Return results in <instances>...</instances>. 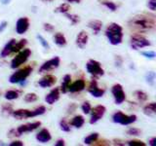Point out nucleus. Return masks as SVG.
I'll list each match as a JSON object with an SVG mask.
<instances>
[{
    "instance_id": "obj_49",
    "label": "nucleus",
    "mask_w": 156,
    "mask_h": 146,
    "mask_svg": "<svg viewBox=\"0 0 156 146\" xmlns=\"http://www.w3.org/2000/svg\"><path fill=\"white\" fill-rule=\"evenodd\" d=\"M67 2H70V3H79L81 0H66Z\"/></svg>"
},
{
    "instance_id": "obj_33",
    "label": "nucleus",
    "mask_w": 156,
    "mask_h": 146,
    "mask_svg": "<svg viewBox=\"0 0 156 146\" xmlns=\"http://www.w3.org/2000/svg\"><path fill=\"white\" fill-rule=\"evenodd\" d=\"M24 100H26L27 102L36 101L37 100V96L35 94H33V92H31V94H27V95H26V96H24Z\"/></svg>"
},
{
    "instance_id": "obj_11",
    "label": "nucleus",
    "mask_w": 156,
    "mask_h": 146,
    "mask_svg": "<svg viewBox=\"0 0 156 146\" xmlns=\"http://www.w3.org/2000/svg\"><path fill=\"white\" fill-rule=\"evenodd\" d=\"M91 111H92V116H91V119H90V123L95 124L98 121H100L102 118V116L105 115L106 109L104 105H98L93 110L91 109Z\"/></svg>"
},
{
    "instance_id": "obj_50",
    "label": "nucleus",
    "mask_w": 156,
    "mask_h": 146,
    "mask_svg": "<svg viewBox=\"0 0 156 146\" xmlns=\"http://www.w3.org/2000/svg\"><path fill=\"white\" fill-rule=\"evenodd\" d=\"M10 1H11V0H1V2H2V4H9L10 3Z\"/></svg>"
},
{
    "instance_id": "obj_36",
    "label": "nucleus",
    "mask_w": 156,
    "mask_h": 146,
    "mask_svg": "<svg viewBox=\"0 0 156 146\" xmlns=\"http://www.w3.org/2000/svg\"><path fill=\"white\" fill-rule=\"evenodd\" d=\"M102 4H104L107 9H109L110 11H112V12L116 11V9H117V6H116V5H115L114 3H112V2H109V1H105V2H102Z\"/></svg>"
},
{
    "instance_id": "obj_24",
    "label": "nucleus",
    "mask_w": 156,
    "mask_h": 146,
    "mask_svg": "<svg viewBox=\"0 0 156 146\" xmlns=\"http://www.w3.org/2000/svg\"><path fill=\"white\" fill-rule=\"evenodd\" d=\"M70 82H71V76L69 74H66L65 77H63L62 87H61V90L63 94H66V92L68 91V87L70 85Z\"/></svg>"
},
{
    "instance_id": "obj_39",
    "label": "nucleus",
    "mask_w": 156,
    "mask_h": 146,
    "mask_svg": "<svg viewBox=\"0 0 156 146\" xmlns=\"http://www.w3.org/2000/svg\"><path fill=\"white\" fill-rule=\"evenodd\" d=\"M127 134H128L129 135H140V130L139 129H136V128H131L127 130Z\"/></svg>"
},
{
    "instance_id": "obj_45",
    "label": "nucleus",
    "mask_w": 156,
    "mask_h": 146,
    "mask_svg": "<svg viewBox=\"0 0 156 146\" xmlns=\"http://www.w3.org/2000/svg\"><path fill=\"white\" fill-rule=\"evenodd\" d=\"M6 27H7V23L6 22H2L1 23H0V32H2Z\"/></svg>"
},
{
    "instance_id": "obj_18",
    "label": "nucleus",
    "mask_w": 156,
    "mask_h": 146,
    "mask_svg": "<svg viewBox=\"0 0 156 146\" xmlns=\"http://www.w3.org/2000/svg\"><path fill=\"white\" fill-rule=\"evenodd\" d=\"M85 81L83 79H79L75 81L73 84L69 85L68 87V91H70L71 92H81L84 90L85 88Z\"/></svg>"
},
{
    "instance_id": "obj_4",
    "label": "nucleus",
    "mask_w": 156,
    "mask_h": 146,
    "mask_svg": "<svg viewBox=\"0 0 156 146\" xmlns=\"http://www.w3.org/2000/svg\"><path fill=\"white\" fill-rule=\"evenodd\" d=\"M32 71V68L30 66H26L22 68V69L18 70L17 72H15L14 74L11 75L10 77V83H12V84H16V83H21L23 81H24L27 79V78L30 75V73Z\"/></svg>"
},
{
    "instance_id": "obj_44",
    "label": "nucleus",
    "mask_w": 156,
    "mask_h": 146,
    "mask_svg": "<svg viewBox=\"0 0 156 146\" xmlns=\"http://www.w3.org/2000/svg\"><path fill=\"white\" fill-rule=\"evenodd\" d=\"M8 136L9 137H12V136H20L19 134L17 133V130H11L8 133Z\"/></svg>"
},
{
    "instance_id": "obj_6",
    "label": "nucleus",
    "mask_w": 156,
    "mask_h": 146,
    "mask_svg": "<svg viewBox=\"0 0 156 146\" xmlns=\"http://www.w3.org/2000/svg\"><path fill=\"white\" fill-rule=\"evenodd\" d=\"M151 45V43L146 38L140 35H134L131 37L130 40V46L133 50H139V49L148 47Z\"/></svg>"
},
{
    "instance_id": "obj_17",
    "label": "nucleus",
    "mask_w": 156,
    "mask_h": 146,
    "mask_svg": "<svg viewBox=\"0 0 156 146\" xmlns=\"http://www.w3.org/2000/svg\"><path fill=\"white\" fill-rule=\"evenodd\" d=\"M51 138H52V136L50 134V131L46 129L41 130L36 134V139L41 143H46V142H48V141H50Z\"/></svg>"
},
{
    "instance_id": "obj_3",
    "label": "nucleus",
    "mask_w": 156,
    "mask_h": 146,
    "mask_svg": "<svg viewBox=\"0 0 156 146\" xmlns=\"http://www.w3.org/2000/svg\"><path fill=\"white\" fill-rule=\"evenodd\" d=\"M46 108L44 106H39L34 110H27V109H19L12 112L13 117H15L18 120H23L27 118H30V117L39 116L45 113Z\"/></svg>"
},
{
    "instance_id": "obj_21",
    "label": "nucleus",
    "mask_w": 156,
    "mask_h": 146,
    "mask_svg": "<svg viewBox=\"0 0 156 146\" xmlns=\"http://www.w3.org/2000/svg\"><path fill=\"white\" fill-rule=\"evenodd\" d=\"M144 112L145 115L153 116L156 113V103L155 102H151V103H148L147 105H145L144 108Z\"/></svg>"
},
{
    "instance_id": "obj_14",
    "label": "nucleus",
    "mask_w": 156,
    "mask_h": 146,
    "mask_svg": "<svg viewBox=\"0 0 156 146\" xmlns=\"http://www.w3.org/2000/svg\"><path fill=\"white\" fill-rule=\"evenodd\" d=\"M29 27V21L27 18H21L18 19L16 30L19 34H23Z\"/></svg>"
},
{
    "instance_id": "obj_48",
    "label": "nucleus",
    "mask_w": 156,
    "mask_h": 146,
    "mask_svg": "<svg viewBox=\"0 0 156 146\" xmlns=\"http://www.w3.org/2000/svg\"><path fill=\"white\" fill-rule=\"evenodd\" d=\"M149 144H150L151 146L156 145V137H152V138H151L150 141H149Z\"/></svg>"
},
{
    "instance_id": "obj_7",
    "label": "nucleus",
    "mask_w": 156,
    "mask_h": 146,
    "mask_svg": "<svg viewBox=\"0 0 156 146\" xmlns=\"http://www.w3.org/2000/svg\"><path fill=\"white\" fill-rule=\"evenodd\" d=\"M31 54V51L29 49H24L23 51L21 53H19V55L15 57L12 61H11V67L12 68H17L20 65H22L23 62H26L27 61V58L29 57Z\"/></svg>"
},
{
    "instance_id": "obj_25",
    "label": "nucleus",
    "mask_w": 156,
    "mask_h": 146,
    "mask_svg": "<svg viewBox=\"0 0 156 146\" xmlns=\"http://www.w3.org/2000/svg\"><path fill=\"white\" fill-rule=\"evenodd\" d=\"M89 27L93 29V31L95 32V34H98L100 31H101V29L102 27V23L100 22V21H92L89 23Z\"/></svg>"
},
{
    "instance_id": "obj_41",
    "label": "nucleus",
    "mask_w": 156,
    "mask_h": 146,
    "mask_svg": "<svg viewBox=\"0 0 156 146\" xmlns=\"http://www.w3.org/2000/svg\"><path fill=\"white\" fill-rule=\"evenodd\" d=\"M143 54V56H144L145 57H147V58H154L155 57V53L154 52H143L141 53Z\"/></svg>"
},
{
    "instance_id": "obj_12",
    "label": "nucleus",
    "mask_w": 156,
    "mask_h": 146,
    "mask_svg": "<svg viewBox=\"0 0 156 146\" xmlns=\"http://www.w3.org/2000/svg\"><path fill=\"white\" fill-rule=\"evenodd\" d=\"M40 126H41L40 122H34V123H29V124L20 126L16 130H17V133L19 134V135H21L23 133H29V131H32L34 130H36Z\"/></svg>"
},
{
    "instance_id": "obj_2",
    "label": "nucleus",
    "mask_w": 156,
    "mask_h": 146,
    "mask_svg": "<svg viewBox=\"0 0 156 146\" xmlns=\"http://www.w3.org/2000/svg\"><path fill=\"white\" fill-rule=\"evenodd\" d=\"M105 36L112 45H118V44H120L122 42V39H123V32H122L121 26H119L118 23H111L106 27Z\"/></svg>"
},
{
    "instance_id": "obj_37",
    "label": "nucleus",
    "mask_w": 156,
    "mask_h": 146,
    "mask_svg": "<svg viewBox=\"0 0 156 146\" xmlns=\"http://www.w3.org/2000/svg\"><path fill=\"white\" fill-rule=\"evenodd\" d=\"M127 144L130 146H145V143L140 140H130L127 142Z\"/></svg>"
},
{
    "instance_id": "obj_9",
    "label": "nucleus",
    "mask_w": 156,
    "mask_h": 146,
    "mask_svg": "<svg viewBox=\"0 0 156 146\" xmlns=\"http://www.w3.org/2000/svg\"><path fill=\"white\" fill-rule=\"evenodd\" d=\"M111 92H112V95L114 96V100L116 104H121L125 101L126 95L123 91V88H122L120 84H116L112 87Z\"/></svg>"
},
{
    "instance_id": "obj_28",
    "label": "nucleus",
    "mask_w": 156,
    "mask_h": 146,
    "mask_svg": "<svg viewBox=\"0 0 156 146\" xmlns=\"http://www.w3.org/2000/svg\"><path fill=\"white\" fill-rule=\"evenodd\" d=\"M98 137H99V134H97V133H94V134H92L90 135H88L87 137H85L84 139V143L85 144H88V145H90V144H93L94 142H96Z\"/></svg>"
},
{
    "instance_id": "obj_40",
    "label": "nucleus",
    "mask_w": 156,
    "mask_h": 146,
    "mask_svg": "<svg viewBox=\"0 0 156 146\" xmlns=\"http://www.w3.org/2000/svg\"><path fill=\"white\" fill-rule=\"evenodd\" d=\"M147 6H148V8L150 10L155 11V9H156V0H148Z\"/></svg>"
},
{
    "instance_id": "obj_35",
    "label": "nucleus",
    "mask_w": 156,
    "mask_h": 146,
    "mask_svg": "<svg viewBox=\"0 0 156 146\" xmlns=\"http://www.w3.org/2000/svg\"><path fill=\"white\" fill-rule=\"evenodd\" d=\"M81 109H82V111L84 112L85 114H89L90 112H91V105H90V103L88 101H86V102H84V103L82 104V106H81Z\"/></svg>"
},
{
    "instance_id": "obj_15",
    "label": "nucleus",
    "mask_w": 156,
    "mask_h": 146,
    "mask_svg": "<svg viewBox=\"0 0 156 146\" xmlns=\"http://www.w3.org/2000/svg\"><path fill=\"white\" fill-rule=\"evenodd\" d=\"M58 99H60V90L58 88H55L46 96L45 100L49 104H54L58 100Z\"/></svg>"
},
{
    "instance_id": "obj_43",
    "label": "nucleus",
    "mask_w": 156,
    "mask_h": 146,
    "mask_svg": "<svg viewBox=\"0 0 156 146\" xmlns=\"http://www.w3.org/2000/svg\"><path fill=\"white\" fill-rule=\"evenodd\" d=\"M44 29L48 32H52L54 31V26H52L51 23H44Z\"/></svg>"
},
{
    "instance_id": "obj_10",
    "label": "nucleus",
    "mask_w": 156,
    "mask_h": 146,
    "mask_svg": "<svg viewBox=\"0 0 156 146\" xmlns=\"http://www.w3.org/2000/svg\"><path fill=\"white\" fill-rule=\"evenodd\" d=\"M58 65H60V57H55L49 60L48 61L44 62L43 64L41 65V67L39 68V72H47V71H50L57 68Z\"/></svg>"
},
{
    "instance_id": "obj_46",
    "label": "nucleus",
    "mask_w": 156,
    "mask_h": 146,
    "mask_svg": "<svg viewBox=\"0 0 156 146\" xmlns=\"http://www.w3.org/2000/svg\"><path fill=\"white\" fill-rule=\"evenodd\" d=\"M23 143L22 141H14V142L10 143V146H23Z\"/></svg>"
},
{
    "instance_id": "obj_22",
    "label": "nucleus",
    "mask_w": 156,
    "mask_h": 146,
    "mask_svg": "<svg viewBox=\"0 0 156 146\" xmlns=\"http://www.w3.org/2000/svg\"><path fill=\"white\" fill-rule=\"evenodd\" d=\"M54 40H55V43L57 44V45L60 46V47L65 46L66 44V37L61 32L55 34V36H54Z\"/></svg>"
},
{
    "instance_id": "obj_23",
    "label": "nucleus",
    "mask_w": 156,
    "mask_h": 146,
    "mask_svg": "<svg viewBox=\"0 0 156 146\" xmlns=\"http://www.w3.org/2000/svg\"><path fill=\"white\" fill-rule=\"evenodd\" d=\"M84 123H85V120H84V118H83V116L78 115V116H75L74 118L71 120L70 125L75 127V128H77V129H79L83 125H84Z\"/></svg>"
},
{
    "instance_id": "obj_26",
    "label": "nucleus",
    "mask_w": 156,
    "mask_h": 146,
    "mask_svg": "<svg viewBox=\"0 0 156 146\" xmlns=\"http://www.w3.org/2000/svg\"><path fill=\"white\" fill-rule=\"evenodd\" d=\"M27 40L26 39H22V40H20L19 42H16L14 44L13 46V50H12V53H16V52H20L22 50V49H23V47L27 45Z\"/></svg>"
},
{
    "instance_id": "obj_16",
    "label": "nucleus",
    "mask_w": 156,
    "mask_h": 146,
    "mask_svg": "<svg viewBox=\"0 0 156 146\" xmlns=\"http://www.w3.org/2000/svg\"><path fill=\"white\" fill-rule=\"evenodd\" d=\"M56 81H57V79L55 76L47 75L45 77H43L42 79L38 82V85L42 88H48V87H52L56 83Z\"/></svg>"
},
{
    "instance_id": "obj_42",
    "label": "nucleus",
    "mask_w": 156,
    "mask_h": 146,
    "mask_svg": "<svg viewBox=\"0 0 156 146\" xmlns=\"http://www.w3.org/2000/svg\"><path fill=\"white\" fill-rule=\"evenodd\" d=\"M3 112L4 113H8V114H10V113H12L13 112V110H12V106L11 105H9V104H6V105H4L3 106Z\"/></svg>"
},
{
    "instance_id": "obj_8",
    "label": "nucleus",
    "mask_w": 156,
    "mask_h": 146,
    "mask_svg": "<svg viewBox=\"0 0 156 146\" xmlns=\"http://www.w3.org/2000/svg\"><path fill=\"white\" fill-rule=\"evenodd\" d=\"M86 69L93 76H101V75H104V73H105L104 69H102L100 64V62L94 60H90L87 62Z\"/></svg>"
},
{
    "instance_id": "obj_51",
    "label": "nucleus",
    "mask_w": 156,
    "mask_h": 146,
    "mask_svg": "<svg viewBox=\"0 0 156 146\" xmlns=\"http://www.w3.org/2000/svg\"><path fill=\"white\" fill-rule=\"evenodd\" d=\"M44 1H52V0H44Z\"/></svg>"
},
{
    "instance_id": "obj_27",
    "label": "nucleus",
    "mask_w": 156,
    "mask_h": 146,
    "mask_svg": "<svg viewBox=\"0 0 156 146\" xmlns=\"http://www.w3.org/2000/svg\"><path fill=\"white\" fill-rule=\"evenodd\" d=\"M20 96V92L18 91H14V90H11V91H7L5 92V99H8V100H12V99H18Z\"/></svg>"
},
{
    "instance_id": "obj_38",
    "label": "nucleus",
    "mask_w": 156,
    "mask_h": 146,
    "mask_svg": "<svg viewBox=\"0 0 156 146\" xmlns=\"http://www.w3.org/2000/svg\"><path fill=\"white\" fill-rule=\"evenodd\" d=\"M37 38H38V40H39V42H40V44L42 45V47L43 48H45V49H50V45L48 44V42L44 39L41 35H38L37 36Z\"/></svg>"
},
{
    "instance_id": "obj_47",
    "label": "nucleus",
    "mask_w": 156,
    "mask_h": 146,
    "mask_svg": "<svg viewBox=\"0 0 156 146\" xmlns=\"http://www.w3.org/2000/svg\"><path fill=\"white\" fill-rule=\"evenodd\" d=\"M63 145H65V141H63V139H58L56 142V146H63Z\"/></svg>"
},
{
    "instance_id": "obj_19",
    "label": "nucleus",
    "mask_w": 156,
    "mask_h": 146,
    "mask_svg": "<svg viewBox=\"0 0 156 146\" xmlns=\"http://www.w3.org/2000/svg\"><path fill=\"white\" fill-rule=\"evenodd\" d=\"M87 43H88V34L85 31H81L77 35V38H76L77 46L79 47V48H81V49H83L86 46Z\"/></svg>"
},
{
    "instance_id": "obj_31",
    "label": "nucleus",
    "mask_w": 156,
    "mask_h": 146,
    "mask_svg": "<svg viewBox=\"0 0 156 146\" xmlns=\"http://www.w3.org/2000/svg\"><path fill=\"white\" fill-rule=\"evenodd\" d=\"M69 9H70L69 5L66 4V3H63V4L60 5V6H58V7L56 9V12H58V13H62V14H66V13L68 12V10H69Z\"/></svg>"
},
{
    "instance_id": "obj_29",
    "label": "nucleus",
    "mask_w": 156,
    "mask_h": 146,
    "mask_svg": "<svg viewBox=\"0 0 156 146\" xmlns=\"http://www.w3.org/2000/svg\"><path fill=\"white\" fill-rule=\"evenodd\" d=\"M135 96L140 101H145V100H147V99H148L147 94L144 92H143V91H136L135 92Z\"/></svg>"
},
{
    "instance_id": "obj_34",
    "label": "nucleus",
    "mask_w": 156,
    "mask_h": 146,
    "mask_svg": "<svg viewBox=\"0 0 156 146\" xmlns=\"http://www.w3.org/2000/svg\"><path fill=\"white\" fill-rule=\"evenodd\" d=\"M66 17L68 19H70L71 23H72V24H75V23H79V21H80L79 17L76 16V15H69V14H66Z\"/></svg>"
},
{
    "instance_id": "obj_1",
    "label": "nucleus",
    "mask_w": 156,
    "mask_h": 146,
    "mask_svg": "<svg viewBox=\"0 0 156 146\" xmlns=\"http://www.w3.org/2000/svg\"><path fill=\"white\" fill-rule=\"evenodd\" d=\"M155 24V18L150 15H139L129 21L130 28L138 32L154 30Z\"/></svg>"
},
{
    "instance_id": "obj_20",
    "label": "nucleus",
    "mask_w": 156,
    "mask_h": 146,
    "mask_svg": "<svg viewBox=\"0 0 156 146\" xmlns=\"http://www.w3.org/2000/svg\"><path fill=\"white\" fill-rule=\"evenodd\" d=\"M16 43V40L15 39H12V40H10L6 45H5V47L3 48V50L1 52V56L2 57H8L10 54L12 53V50H13V46H14V44Z\"/></svg>"
},
{
    "instance_id": "obj_5",
    "label": "nucleus",
    "mask_w": 156,
    "mask_h": 146,
    "mask_svg": "<svg viewBox=\"0 0 156 146\" xmlns=\"http://www.w3.org/2000/svg\"><path fill=\"white\" fill-rule=\"evenodd\" d=\"M112 119H113L114 123H118L123 126L130 125L132 123H134L136 120V115H125L124 113H122L121 111H117L112 115Z\"/></svg>"
},
{
    "instance_id": "obj_30",
    "label": "nucleus",
    "mask_w": 156,
    "mask_h": 146,
    "mask_svg": "<svg viewBox=\"0 0 156 146\" xmlns=\"http://www.w3.org/2000/svg\"><path fill=\"white\" fill-rule=\"evenodd\" d=\"M145 80L149 85L153 86L154 85V80H155V73L153 71H149L147 74L145 75Z\"/></svg>"
},
{
    "instance_id": "obj_13",
    "label": "nucleus",
    "mask_w": 156,
    "mask_h": 146,
    "mask_svg": "<svg viewBox=\"0 0 156 146\" xmlns=\"http://www.w3.org/2000/svg\"><path fill=\"white\" fill-rule=\"evenodd\" d=\"M88 92H89L90 94L95 97H101L105 94V90L100 89V88L98 87L96 79H93L91 81L90 86H89V88H88Z\"/></svg>"
},
{
    "instance_id": "obj_32",
    "label": "nucleus",
    "mask_w": 156,
    "mask_h": 146,
    "mask_svg": "<svg viewBox=\"0 0 156 146\" xmlns=\"http://www.w3.org/2000/svg\"><path fill=\"white\" fill-rule=\"evenodd\" d=\"M60 127H61V130H63V131H66V133L70 131V127H69V125L67 124V122L66 121V119L61 120V122H60Z\"/></svg>"
}]
</instances>
